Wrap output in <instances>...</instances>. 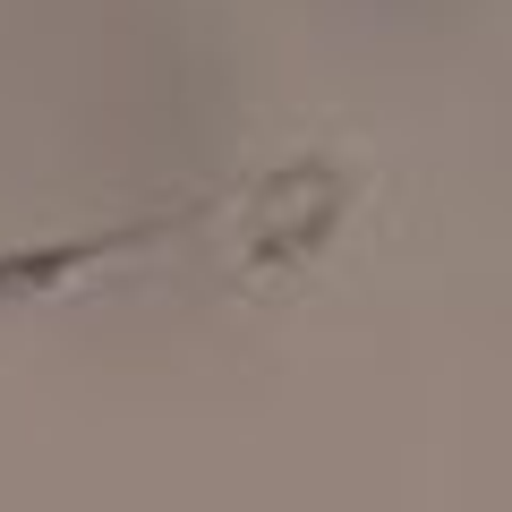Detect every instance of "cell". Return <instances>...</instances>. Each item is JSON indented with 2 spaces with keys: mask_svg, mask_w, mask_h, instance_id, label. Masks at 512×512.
Listing matches in <instances>:
<instances>
[{
  "mask_svg": "<svg viewBox=\"0 0 512 512\" xmlns=\"http://www.w3.org/2000/svg\"><path fill=\"white\" fill-rule=\"evenodd\" d=\"M350 197H359V180H350L333 154L291 163V171H274V180H256L248 197H239V222H248L239 265H248V274H299V265L342 231Z\"/></svg>",
  "mask_w": 512,
  "mask_h": 512,
  "instance_id": "obj_1",
  "label": "cell"
},
{
  "mask_svg": "<svg viewBox=\"0 0 512 512\" xmlns=\"http://www.w3.org/2000/svg\"><path fill=\"white\" fill-rule=\"evenodd\" d=\"M188 214H146V222H111V231H86V239H52V248H0V308L9 299H35V291H60L69 274L86 265H111V256H137Z\"/></svg>",
  "mask_w": 512,
  "mask_h": 512,
  "instance_id": "obj_2",
  "label": "cell"
}]
</instances>
